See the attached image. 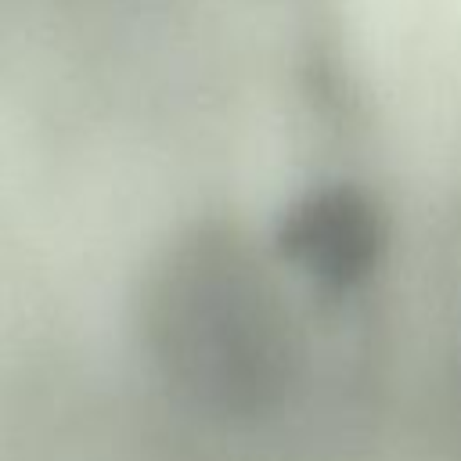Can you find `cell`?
I'll use <instances>...</instances> for the list:
<instances>
[{
  "label": "cell",
  "instance_id": "cell-1",
  "mask_svg": "<svg viewBox=\"0 0 461 461\" xmlns=\"http://www.w3.org/2000/svg\"><path fill=\"white\" fill-rule=\"evenodd\" d=\"M137 317L158 378L209 421H263L295 389L303 342L274 252L230 223L176 234L144 274Z\"/></svg>",
  "mask_w": 461,
  "mask_h": 461
},
{
  "label": "cell",
  "instance_id": "cell-2",
  "mask_svg": "<svg viewBox=\"0 0 461 461\" xmlns=\"http://www.w3.org/2000/svg\"><path fill=\"white\" fill-rule=\"evenodd\" d=\"M382 249L378 202L357 184H324L285 209L270 252L324 292H353L375 274Z\"/></svg>",
  "mask_w": 461,
  "mask_h": 461
}]
</instances>
